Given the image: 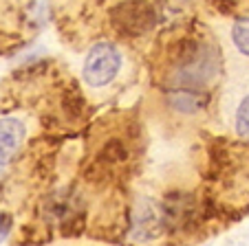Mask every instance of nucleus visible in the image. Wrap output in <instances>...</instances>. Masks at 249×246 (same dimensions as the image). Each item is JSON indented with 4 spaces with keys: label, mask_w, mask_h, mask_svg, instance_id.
Wrapping results in <instances>:
<instances>
[{
    "label": "nucleus",
    "mask_w": 249,
    "mask_h": 246,
    "mask_svg": "<svg viewBox=\"0 0 249 246\" xmlns=\"http://www.w3.org/2000/svg\"><path fill=\"white\" fill-rule=\"evenodd\" d=\"M231 35H234V42L245 55H249V18H240L238 22L231 29Z\"/></svg>",
    "instance_id": "4"
},
{
    "label": "nucleus",
    "mask_w": 249,
    "mask_h": 246,
    "mask_svg": "<svg viewBox=\"0 0 249 246\" xmlns=\"http://www.w3.org/2000/svg\"><path fill=\"white\" fill-rule=\"evenodd\" d=\"M24 126L18 119H0V165L7 163L22 145Z\"/></svg>",
    "instance_id": "2"
},
{
    "label": "nucleus",
    "mask_w": 249,
    "mask_h": 246,
    "mask_svg": "<svg viewBox=\"0 0 249 246\" xmlns=\"http://www.w3.org/2000/svg\"><path fill=\"white\" fill-rule=\"evenodd\" d=\"M236 130L243 139H249V97L243 99L238 108V115H236Z\"/></svg>",
    "instance_id": "5"
},
{
    "label": "nucleus",
    "mask_w": 249,
    "mask_h": 246,
    "mask_svg": "<svg viewBox=\"0 0 249 246\" xmlns=\"http://www.w3.org/2000/svg\"><path fill=\"white\" fill-rule=\"evenodd\" d=\"M155 16H152V7L139 5V2H128L122 5L119 9H115V24L122 31H130L132 24L143 22V27H150Z\"/></svg>",
    "instance_id": "3"
},
{
    "label": "nucleus",
    "mask_w": 249,
    "mask_h": 246,
    "mask_svg": "<svg viewBox=\"0 0 249 246\" xmlns=\"http://www.w3.org/2000/svg\"><path fill=\"white\" fill-rule=\"evenodd\" d=\"M119 66H122V57H119L117 49L106 42L97 44L90 49L89 57H86L84 77L90 86H104L115 79Z\"/></svg>",
    "instance_id": "1"
},
{
    "label": "nucleus",
    "mask_w": 249,
    "mask_h": 246,
    "mask_svg": "<svg viewBox=\"0 0 249 246\" xmlns=\"http://www.w3.org/2000/svg\"><path fill=\"white\" fill-rule=\"evenodd\" d=\"M7 229H9V227H2V220H0V242H2V237H5Z\"/></svg>",
    "instance_id": "6"
}]
</instances>
